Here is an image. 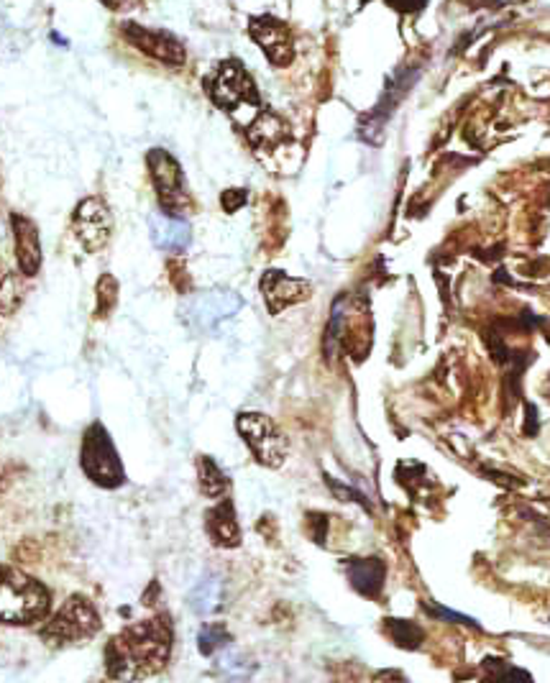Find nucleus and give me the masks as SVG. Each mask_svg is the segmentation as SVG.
I'll use <instances>...</instances> for the list:
<instances>
[{
    "mask_svg": "<svg viewBox=\"0 0 550 683\" xmlns=\"http://www.w3.org/2000/svg\"><path fill=\"white\" fill-rule=\"evenodd\" d=\"M170 650H172V627L167 619L154 617L136 622L108 643L105 648L108 676L123 681L154 676L167 666Z\"/></svg>",
    "mask_w": 550,
    "mask_h": 683,
    "instance_id": "obj_1",
    "label": "nucleus"
},
{
    "mask_svg": "<svg viewBox=\"0 0 550 683\" xmlns=\"http://www.w3.org/2000/svg\"><path fill=\"white\" fill-rule=\"evenodd\" d=\"M49 612V591L41 581L13 565H0V622L34 625Z\"/></svg>",
    "mask_w": 550,
    "mask_h": 683,
    "instance_id": "obj_2",
    "label": "nucleus"
},
{
    "mask_svg": "<svg viewBox=\"0 0 550 683\" xmlns=\"http://www.w3.org/2000/svg\"><path fill=\"white\" fill-rule=\"evenodd\" d=\"M207 92L213 103L225 113H231L241 126H246V120L251 123L258 116L257 87L241 62L236 59H225L223 65L215 69V74L207 80Z\"/></svg>",
    "mask_w": 550,
    "mask_h": 683,
    "instance_id": "obj_3",
    "label": "nucleus"
},
{
    "mask_svg": "<svg viewBox=\"0 0 550 683\" xmlns=\"http://www.w3.org/2000/svg\"><path fill=\"white\" fill-rule=\"evenodd\" d=\"M80 466H83L85 477L103 489H116L126 481V468L118 459V451L100 423H92L83 435Z\"/></svg>",
    "mask_w": 550,
    "mask_h": 683,
    "instance_id": "obj_4",
    "label": "nucleus"
},
{
    "mask_svg": "<svg viewBox=\"0 0 550 683\" xmlns=\"http://www.w3.org/2000/svg\"><path fill=\"white\" fill-rule=\"evenodd\" d=\"M100 630V615L92 607V601L83 594L69 597L62 609L47 622V627L41 630V637L59 648V645H72V643H83L90 640L95 632Z\"/></svg>",
    "mask_w": 550,
    "mask_h": 683,
    "instance_id": "obj_5",
    "label": "nucleus"
},
{
    "mask_svg": "<svg viewBox=\"0 0 550 683\" xmlns=\"http://www.w3.org/2000/svg\"><path fill=\"white\" fill-rule=\"evenodd\" d=\"M236 427H239L241 438L251 448V453L257 456V461L261 466L279 468L284 463L290 445H287V438L279 433V427L266 415H261V412H241L239 420H236Z\"/></svg>",
    "mask_w": 550,
    "mask_h": 683,
    "instance_id": "obj_6",
    "label": "nucleus"
},
{
    "mask_svg": "<svg viewBox=\"0 0 550 683\" xmlns=\"http://www.w3.org/2000/svg\"><path fill=\"white\" fill-rule=\"evenodd\" d=\"M149 170L154 180L156 195H159V206L170 215H179L188 207V192H185V177L179 170V162L164 149H152L149 156Z\"/></svg>",
    "mask_w": 550,
    "mask_h": 683,
    "instance_id": "obj_7",
    "label": "nucleus"
},
{
    "mask_svg": "<svg viewBox=\"0 0 550 683\" xmlns=\"http://www.w3.org/2000/svg\"><path fill=\"white\" fill-rule=\"evenodd\" d=\"M72 228L77 233V241L85 246V251L90 254L103 251L113 233V215L108 203L100 197H85L72 213Z\"/></svg>",
    "mask_w": 550,
    "mask_h": 683,
    "instance_id": "obj_8",
    "label": "nucleus"
},
{
    "mask_svg": "<svg viewBox=\"0 0 550 683\" xmlns=\"http://www.w3.org/2000/svg\"><path fill=\"white\" fill-rule=\"evenodd\" d=\"M249 34L261 47L276 67H287L294 57V41L290 29L272 16H258L249 21Z\"/></svg>",
    "mask_w": 550,
    "mask_h": 683,
    "instance_id": "obj_9",
    "label": "nucleus"
},
{
    "mask_svg": "<svg viewBox=\"0 0 550 683\" xmlns=\"http://www.w3.org/2000/svg\"><path fill=\"white\" fill-rule=\"evenodd\" d=\"M241 308V297L233 292H203L197 294L185 310V318L195 330H210L218 323L228 320Z\"/></svg>",
    "mask_w": 550,
    "mask_h": 683,
    "instance_id": "obj_10",
    "label": "nucleus"
},
{
    "mask_svg": "<svg viewBox=\"0 0 550 683\" xmlns=\"http://www.w3.org/2000/svg\"><path fill=\"white\" fill-rule=\"evenodd\" d=\"M123 34H126V39H128L136 49L149 54V57H154L159 62H164V65L179 67V65H185V59H188L185 47H182L172 34L152 31V29H144V26H138V23H126V26H123Z\"/></svg>",
    "mask_w": 550,
    "mask_h": 683,
    "instance_id": "obj_11",
    "label": "nucleus"
},
{
    "mask_svg": "<svg viewBox=\"0 0 550 683\" xmlns=\"http://www.w3.org/2000/svg\"><path fill=\"white\" fill-rule=\"evenodd\" d=\"M261 294L266 300V308L272 315H279L284 308L290 305H297V302H305L310 294H312V287L305 279H297V276H290L284 272H276V269H269L261 276Z\"/></svg>",
    "mask_w": 550,
    "mask_h": 683,
    "instance_id": "obj_12",
    "label": "nucleus"
},
{
    "mask_svg": "<svg viewBox=\"0 0 550 683\" xmlns=\"http://www.w3.org/2000/svg\"><path fill=\"white\" fill-rule=\"evenodd\" d=\"M13 239H16V261L21 267L23 276H36L41 269V239H39V228L34 221H29L26 215H13Z\"/></svg>",
    "mask_w": 550,
    "mask_h": 683,
    "instance_id": "obj_13",
    "label": "nucleus"
},
{
    "mask_svg": "<svg viewBox=\"0 0 550 683\" xmlns=\"http://www.w3.org/2000/svg\"><path fill=\"white\" fill-rule=\"evenodd\" d=\"M149 231H152V241L156 249L167 251V254H182L192 241L189 225L177 215L170 213H154L149 218Z\"/></svg>",
    "mask_w": 550,
    "mask_h": 683,
    "instance_id": "obj_14",
    "label": "nucleus"
},
{
    "mask_svg": "<svg viewBox=\"0 0 550 683\" xmlns=\"http://www.w3.org/2000/svg\"><path fill=\"white\" fill-rule=\"evenodd\" d=\"M205 528L210 540L215 546L236 547L241 543V530H239V522H236V510H233L231 499H223L221 504H215L205 514Z\"/></svg>",
    "mask_w": 550,
    "mask_h": 683,
    "instance_id": "obj_15",
    "label": "nucleus"
},
{
    "mask_svg": "<svg viewBox=\"0 0 550 683\" xmlns=\"http://www.w3.org/2000/svg\"><path fill=\"white\" fill-rule=\"evenodd\" d=\"M348 579H351V586L363 594V597H377L384 586V565L374 561V558H366V561H354L348 565Z\"/></svg>",
    "mask_w": 550,
    "mask_h": 683,
    "instance_id": "obj_16",
    "label": "nucleus"
},
{
    "mask_svg": "<svg viewBox=\"0 0 550 683\" xmlns=\"http://www.w3.org/2000/svg\"><path fill=\"white\" fill-rule=\"evenodd\" d=\"M284 136H287V126L276 118L275 113H261V116H257V118L249 123V138L258 149L276 146Z\"/></svg>",
    "mask_w": 550,
    "mask_h": 683,
    "instance_id": "obj_17",
    "label": "nucleus"
},
{
    "mask_svg": "<svg viewBox=\"0 0 550 683\" xmlns=\"http://www.w3.org/2000/svg\"><path fill=\"white\" fill-rule=\"evenodd\" d=\"M221 599H223V583L215 576H207L189 594V604L197 615H210L221 607Z\"/></svg>",
    "mask_w": 550,
    "mask_h": 683,
    "instance_id": "obj_18",
    "label": "nucleus"
},
{
    "mask_svg": "<svg viewBox=\"0 0 550 683\" xmlns=\"http://www.w3.org/2000/svg\"><path fill=\"white\" fill-rule=\"evenodd\" d=\"M197 474H200V489H203V495L210 496V499L223 496L225 492H228V486H231V481H228V477L221 471V466L213 461L210 456H200V459H197Z\"/></svg>",
    "mask_w": 550,
    "mask_h": 683,
    "instance_id": "obj_19",
    "label": "nucleus"
},
{
    "mask_svg": "<svg viewBox=\"0 0 550 683\" xmlns=\"http://www.w3.org/2000/svg\"><path fill=\"white\" fill-rule=\"evenodd\" d=\"M95 318H108L113 308H116V302H118V282H116V276H110V274H103L100 279H98V287H95Z\"/></svg>",
    "mask_w": 550,
    "mask_h": 683,
    "instance_id": "obj_20",
    "label": "nucleus"
},
{
    "mask_svg": "<svg viewBox=\"0 0 550 683\" xmlns=\"http://www.w3.org/2000/svg\"><path fill=\"white\" fill-rule=\"evenodd\" d=\"M387 632L392 635L397 645L402 648H417L420 640H423V632L415 627L413 622L407 619H387Z\"/></svg>",
    "mask_w": 550,
    "mask_h": 683,
    "instance_id": "obj_21",
    "label": "nucleus"
},
{
    "mask_svg": "<svg viewBox=\"0 0 550 683\" xmlns=\"http://www.w3.org/2000/svg\"><path fill=\"white\" fill-rule=\"evenodd\" d=\"M23 302V290L16 274H5L0 279V312H16L18 305Z\"/></svg>",
    "mask_w": 550,
    "mask_h": 683,
    "instance_id": "obj_22",
    "label": "nucleus"
},
{
    "mask_svg": "<svg viewBox=\"0 0 550 683\" xmlns=\"http://www.w3.org/2000/svg\"><path fill=\"white\" fill-rule=\"evenodd\" d=\"M197 643H200V652H203V655H213L215 650H221L223 645L231 643V635H228V630H225L223 625H207V627L200 630Z\"/></svg>",
    "mask_w": 550,
    "mask_h": 683,
    "instance_id": "obj_23",
    "label": "nucleus"
},
{
    "mask_svg": "<svg viewBox=\"0 0 550 683\" xmlns=\"http://www.w3.org/2000/svg\"><path fill=\"white\" fill-rule=\"evenodd\" d=\"M246 200H249V192H246V189H225L223 195H221V206H223L225 213L241 210V207L246 206Z\"/></svg>",
    "mask_w": 550,
    "mask_h": 683,
    "instance_id": "obj_24",
    "label": "nucleus"
},
{
    "mask_svg": "<svg viewBox=\"0 0 550 683\" xmlns=\"http://www.w3.org/2000/svg\"><path fill=\"white\" fill-rule=\"evenodd\" d=\"M389 3L397 5V8H402V11H417V8L425 5V0H389Z\"/></svg>",
    "mask_w": 550,
    "mask_h": 683,
    "instance_id": "obj_25",
    "label": "nucleus"
},
{
    "mask_svg": "<svg viewBox=\"0 0 550 683\" xmlns=\"http://www.w3.org/2000/svg\"><path fill=\"white\" fill-rule=\"evenodd\" d=\"M103 3H105V5H110V8H118L123 0H103Z\"/></svg>",
    "mask_w": 550,
    "mask_h": 683,
    "instance_id": "obj_26",
    "label": "nucleus"
}]
</instances>
